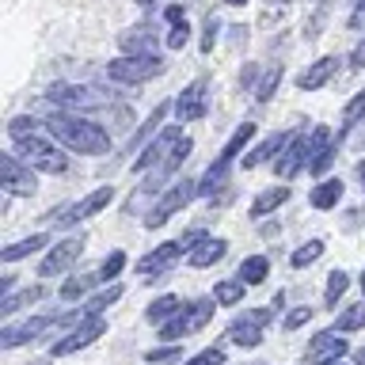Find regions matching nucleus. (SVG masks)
<instances>
[{
	"mask_svg": "<svg viewBox=\"0 0 365 365\" xmlns=\"http://www.w3.org/2000/svg\"><path fill=\"white\" fill-rule=\"evenodd\" d=\"M46 130H50V137L61 148H68V153H80V156L110 153L107 130H103L99 122L84 118V114H76V110H53L50 118H46Z\"/></svg>",
	"mask_w": 365,
	"mask_h": 365,
	"instance_id": "f257e3e1",
	"label": "nucleus"
},
{
	"mask_svg": "<svg viewBox=\"0 0 365 365\" xmlns=\"http://www.w3.org/2000/svg\"><path fill=\"white\" fill-rule=\"evenodd\" d=\"M251 137H255V122H244V125H240V130H236L232 137H228L225 148L217 153V160H213L210 168H205V175H202V194H213V190H217V187H221V182L228 179V171H232L236 156L247 148Z\"/></svg>",
	"mask_w": 365,
	"mask_h": 365,
	"instance_id": "f03ea898",
	"label": "nucleus"
},
{
	"mask_svg": "<svg viewBox=\"0 0 365 365\" xmlns=\"http://www.w3.org/2000/svg\"><path fill=\"white\" fill-rule=\"evenodd\" d=\"M213 308H217L213 297H210V301L182 304L179 312L168 319V324H160V339H164V342H179V339H187V335H198V331L213 319Z\"/></svg>",
	"mask_w": 365,
	"mask_h": 365,
	"instance_id": "7ed1b4c3",
	"label": "nucleus"
},
{
	"mask_svg": "<svg viewBox=\"0 0 365 365\" xmlns=\"http://www.w3.org/2000/svg\"><path fill=\"white\" fill-rule=\"evenodd\" d=\"M164 68H168V61L160 53H122L118 61L107 65V73H110V80H118V84L137 88V84H145V80L160 76Z\"/></svg>",
	"mask_w": 365,
	"mask_h": 365,
	"instance_id": "20e7f679",
	"label": "nucleus"
},
{
	"mask_svg": "<svg viewBox=\"0 0 365 365\" xmlns=\"http://www.w3.org/2000/svg\"><path fill=\"white\" fill-rule=\"evenodd\" d=\"M202 194V179H179V182H171V190L160 198L153 210H148V217H145V225L148 228H160V225H168L171 217H175L179 210H187V205L194 202Z\"/></svg>",
	"mask_w": 365,
	"mask_h": 365,
	"instance_id": "39448f33",
	"label": "nucleus"
},
{
	"mask_svg": "<svg viewBox=\"0 0 365 365\" xmlns=\"http://www.w3.org/2000/svg\"><path fill=\"white\" fill-rule=\"evenodd\" d=\"M16 156L23 160V164H31L34 171H50V175H61V171L68 168L65 153H57V148L50 141H42L38 133H27L16 141Z\"/></svg>",
	"mask_w": 365,
	"mask_h": 365,
	"instance_id": "423d86ee",
	"label": "nucleus"
},
{
	"mask_svg": "<svg viewBox=\"0 0 365 365\" xmlns=\"http://www.w3.org/2000/svg\"><path fill=\"white\" fill-rule=\"evenodd\" d=\"M270 319H274V308H247L244 316H236L232 324H228V339L244 350H255L262 342V331H267Z\"/></svg>",
	"mask_w": 365,
	"mask_h": 365,
	"instance_id": "0eeeda50",
	"label": "nucleus"
},
{
	"mask_svg": "<svg viewBox=\"0 0 365 365\" xmlns=\"http://www.w3.org/2000/svg\"><path fill=\"white\" fill-rule=\"evenodd\" d=\"M0 187L8 194H23V198H31L34 190H38V179H34V168L23 164L16 153H4L0 156Z\"/></svg>",
	"mask_w": 365,
	"mask_h": 365,
	"instance_id": "6e6552de",
	"label": "nucleus"
},
{
	"mask_svg": "<svg viewBox=\"0 0 365 365\" xmlns=\"http://www.w3.org/2000/svg\"><path fill=\"white\" fill-rule=\"evenodd\" d=\"M103 331H107V319H103V316H84L80 324H73V331H68L65 339L53 342V358H68V354L91 346V342H96Z\"/></svg>",
	"mask_w": 365,
	"mask_h": 365,
	"instance_id": "1a4fd4ad",
	"label": "nucleus"
},
{
	"mask_svg": "<svg viewBox=\"0 0 365 365\" xmlns=\"http://www.w3.org/2000/svg\"><path fill=\"white\" fill-rule=\"evenodd\" d=\"M187 255V247H182V240H168V244H160L153 247L148 255L137 262V274H141L145 282H156V278H164V274L175 267V262Z\"/></svg>",
	"mask_w": 365,
	"mask_h": 365,
	"instance_id": "9d476101",
	"label": "nucleus"
},
{
	"mask_svg": "<svg viewBox=\"0 0 365 365\" xmlns=\"http://www.w3.org/2000/svg\"><path fill=\"white\" fill-rule=\"evenodd\" d=\"M110 198H114V187H99V190H91L88 198H80L76 205H68L65 213L53 210V213H46V217H53V221H61V228H68V225H80V221H88V217L103 213L110 205Z\"/></svg>",
	"mask_w": 365,
	"mask_h": 365,
	"instance_id": "9b49d317",
	"label": "nucleus"
},
{
	"mask_svg": "<svg viewBox=\"0 0 365 365\" xmlns=\"http://www.w3.org/2000/svg\"><path fill=\"white\" fill-rule=\"evenodd\" d=\"M80 255H84V236H65V240H57V244L46 251L38 274H46V278H53V274H65Z\"/></svg>",
	"mask_w": 365,
	"mask_h": 365,
	"instance_id": "f8f14e48",
	"label": "nucleus"
},
{
	"mask_svg": "<svg viewBox=\"0 0 365 365\" xmlns=\"http://www.w3.org/2000/svg\"><path fill=\"white\" fill-rule=\"evenodd\" d=\"M179 141H182V130H179V125H168V130H160L153 141L141 148V156L133 160V171H148V168L164 164V160L171 156V148H175Z\"/></svg>",
	"mask_w": 365,
	"mask_h": 365,
	"instance_id": "ddd939ff",
	"label": "nucleus"
},
{
	"mask_svg": "<svg viewBox=\"0 0 365 365\" xmlns=\"http://www.w3.org/2000/svg\"><path fill=\"white\" fill-rule=\"evenodd\" d=\"M346 339H342V331H319V335L308 342V350H304V361L308 365H335L342 354H346Z\"/></svg>",
	"mask_w": 365,
	"mask_h": 365,
	"instance_id": "4468645a",
	"label": "nucleus"
},
{
	"mask_svg": "<svg viewBox=\"0 0 365 365\" xmlns=\"http://www.w3.org/2000/svg\"><path fill=\"white\" fill-rule=\"evenodd\" d=\"M331 160H335V133H331V125H316L308 133V171L324 175L331 168Z\"/></svg>",
	"mask_w": 365,
	"mask_h": 365,
	"instance_id": "2eb2a0df",
	"label": "nucleus"
},
{
	"mask_svg": "<svg viewBox=\"0 0 365 365\" xmlns=\"http://www.w3.org/2000/svg\"><path fill=\"white\" fill-rule=\"evenodd\" d=\"M205 96H210V80H205V76L190 80V84L179 91V99H175L179 122H198V118H205Z\"/></svg>",
	"mask_w": 365,
	"mask_h": 365,
	"instance_id": "dca6fc26",
	"label": "nucleus"
},
{
	"mask_svg": "<svg viewBox=\"0 0 365 365\" xmlns=\"http://www.w3.org/2000/svg\"><path fill=\"white\" fill-rule=\"evenodd\" d=\"M304 164H308V133L304 130H293L289 145L282 148L278 160H274V171H278V179H293Z\"/></svg>",
	"mask_w": 365,
	"mask_h": 365,
	"instance_id": "f3484780",
	"label": "nucleus"
},
{
	"mask_svg": "<svg viewBox=\"0 0 365 365\" xmlns=\"http://www.w3.org/2000/svg\"><path fill=\"white\" fill-rule=\"evenodd\" d=\"M46 327H53V316H34L19 327H4L0 331V350H16V346H23V342L38 339V331H46Z\"/></svg>",
	"mask_w": 365,
	"mask_h": 365,
	"instance_id": "a211bd4d",
	"label": "nucleus"
},
{
	"mask_svg": "<svg viewBox=\"0 0 365 365\" xmlns=\"http://www.w3.org/2000/svg\"><path fill=\"white\" fill-rule=\"evenodd\" d=\"M122 53H156V27L153 23H133L130 31L118 34Z\"/></svg>",
	"mask_w": 365,
	"mask_h": 365,
	"instance_id": "6ab92c4d",
	"label": "nucleus"
},
{
	"mask_svg": "<svg viewBox=\"0 0 365 365\" xmlns=\"http://www.w3.org/2000/svg\"><path fill=\"white\" fill-rule=\"evenodd\" d=\"M335 73H339V57H319L297 76V84H301V91H319Z\"/></svg>",
	"mask_w": 365,
	"mask_h": 365,
	"instance_id": "aec40b11",
	"label": "nucleus"
},
{
	"mask_svg": "<svg viewBox=\"0 0 365 365\" xmlns=\"http://www.w3.org/2000/svg\"><path fill=\"white\" fill-rule=\"evenodd\" d=\"M289 137H293V130H289V133H270L267 141H259V145L244 156V168H259V164H267V160H278L282 148L289 145Z\"/></svg>",
	"mask_w": 365,
	"mask_h": 365,
	"instance_id": "412c9836",
	"label": "nucleus"
},
{
	"mask_svg": "<svg viewBox=\"0 0 365 365\" xmlns=\"http://www.w3.org/2000/svg\"><path fill=\"white\" fill-rule=\"evenodd\" d=\"M168 103H156V107H153V114H148V118L141 122V130H137L133 137H130V145H125V153H141V148L148 145V141H153V133L160 130V125H164V118H168Z\"/></svg>",
	"mask_w": 365,
	"mask_h": 365,
	"instance_id": "4be33fe9",
	"label": "nucleus"
},
{
	"mask_svg": "<svg viewBox=\"0 0 365 365\" xmlns=\"http://www.w3.org/2000/svg\"><path fill=\"white\" fill-rule=\"evenodd\" d=\"M225 251H228V240H221V236H205L202 244L190 251V267H194V270L213 267V262H221V259H225Z\"/></svg>",
	"mask_w": 365,
	"mask_h": 365,
	"instance_id": "5701e85b",
	"label": "nucleus"
},
{
	"mask_svg": "<svg viewBox=\"0 0 365 365\" xmlns=\"http://www.w3.org/2000/svg\"><path fill=\"white\" fill-rule=\"evenodd\" d=\"M285 202H289V187H270V190H262L259 198L251 202V217L262 221V217H270L274 210H282Z\"/></svg>",
	"mask_w": 365,
	"mask_h": 365,
	"instance_id": "b1692460",
	"label": "nucleus"
},
{
	"mask_svg": "<svg viewBox=\"0 0 365 365\" xmlns=\"http://www.w3.org/2000/svg\"><path fill=\"white\" fill-rule=\"evenodd\" d=\"M46 244H50V236H46V232L23 236L19 244H8L4 251H0V259H4V262H19V259H27V255H34V251H42Z\"/></svg>",
	"mask_w": 365,
	"mask_h": 365,
	"instance_id": "393cba45",
	"label": "nucleus"
},
{
	"mask_svg": "<svg viewBox=\"0 0 365 365\" xmlns=\"http://www.w3.org/2000/svg\"><path fill=\"white\" fill-rule=\"evenodd\" d=\"M339 198H342V182L339 179H319L312 187V194H308V202H312L316 210H335Z\"/></svg>",
	"mask_w": 365,
	"mask_h": 365,
	"instance_id": "a878e982",
	"label": "nucleus"
},
{
	"mask_svg": "<svg viewBox=\"0 0 365 365\" xmlns=\"http://www.w3.org/2000/svg\"><path fill=\"white\" fill-rule=\"evenodd\" d=\"M244 289H247L244 278L217 282V285H213V301H217V304H244Z\"/></svg>",
	"mask_w": 365,
	"mask_h": 365,
	"instance_id": "bb28decb",
	"label": "nucleus"
},
{
	"mask_svg": "<svg viewBox=\"0 0 365 365\" xmlns=\"http://www.w3.org/2000/svg\"><path fill=\"white\" fill-rule=\"evenodd\" d=\"M179 308H182V301H179V297L164 293V297H156V301L148 304V312H145V316H148V324H168V319L175 316Z\"/></svg>",
	"mask_w": 365,
	"mask_h": 365,
	"instance_id": "cd10ccee",
	"label": "nucleus"
},
{
	"mask_svg": "<svg viewBox=\"0 0 365 365\" xmlns=\"http://www.w3.org/2000/svg\"><path fill=\"white\" fill-rule=\"evenodd\" d=\"M267 274H270V262H267V255H251V259L240 262V278H244L247 285L267 282Z\"/></svg>",
	"mask_w": 365,
	"mask_h": 365,
	"instance_id": "c85d7f7f",
	"label": "nucleus"
},
{
	"mask_svg": "<svg viewBox=\"0 0 365 365\" xmlns=\"http://www.w3.org/2000/svg\"><path fill=\"white\" fill-rule=\"evenodd\" d=\"M96 282H99V270H96V274H76V278H68V282L61 285V301H80V297H84Z\"/></svg>",
	"mask_w": 365,
	"mask_h": 365,
	"instance_id": "c756f323",
	"label": "nucleus"
},
{
	"mask_svg": "<svg viewBox=\"0 0 365 365\" xmlns=\"http://www.w3.org/2000/svg\"><path fill=\"white\" fill-rule=\"evenodd\" d=\"M114 301H122V285H110V289H103V293H96V297H88L84 316H103Z\"/></svg>",
	"mask_w": 365,
	"mask_h": 365,
	"instance_id": "7c9ffc66",
	"label": "nucleus"
},
{
	"mask_svg": "<svg viewBox=\"0 0 365 365\" xmlns=\"http://www.w3.org/2000/svg\"><path fill=\"white\" fill-rule=\"evenodd\" d=\"M42 289L38 285H31V289H23V293H8V297H0V316H11V312H19L23 304H31V301H38Z\"/></svg>",
	"mask_w": 365,
	"mask_h": 365,
	"instance_id": "2f4dec72",
	"label": "nucleus"
},
{
	"mask_svg": "<svg viewBox=\"0 0 365 365\" xmlns=\"http://www.w3.org/2000/svg\"><path fill=\"white\" fill-rule=\"evenodd\" d=\"M319 255H324V240H308L304 247H297V251H293V259H289V262H293L297 270H304V267H312Z\"/></svg>",
	"mask_w": 365,
	"mask_h": 365,
	"instance_id": "473e14b6",
	"label": "nucleus"
},
{
	"mask_svg": "<svg viewBox=\"0 0 365 365\" xmlns=\"http://www.w3.org/2000/svg\"><path fill=\"white\" fill-rule=\"evenodd\" d=\"M361 324H365V301H361V304H354V308H346V312L335 319V327H339V331H358Z\"/></svg>",
	"mask_w": 365,
	"mask_h": 365,
	"instance_id": "72a5a7b5",
	"label": "nucleus"
},
{
	"mask_svg": "<svg viewBox=\"0 0 365 365\" xmlns=\"http://www.w3.org/2000/svg\"><path fill=\"white\" fill-rule=\"evenodd\" d=\"M346 285H350V278H346V270H335L327 278V304L335 308L339 301H342V293H346Z\"/></svg>",
	"mask_w": 365,
	"mask_h": 365,
	"instance_id": "f704fd0d",
	"label": "nucleus"
},
{
	"mask_svg": "<svg viewBox=\"0 0 365 365\" xmlns=\"http://www.w3.org/2000/svg\"><path fill=\"white\" fill-rule=\"evenodd\" d=\"M122 267H125V255L122 251H110V255L103 259V267H99V282H114L122 274Z\"/></svg>",
	"mask_w": 365,
	"mask_h": 365,
	"instance_id": "c9c22d12",
	"label": "nucleus"
},
{
	"mask_svg": "<svg viewBox=\"0 0 365 365\" xmlns=\"http://www.w3.org/2000/svg\"><path fill=\"white\" fill-rule=\"evenodd\" d=\"M278 80H282V65H274V68H267V76H262V84L255 88V96H259V103H267L274 91H278Z\"/></svg>",
	"mask_w": 365,
	"mask_h": 365,
	"instance_id": "e433bc0d",
	"label": "nucleus"
},
{
	"mask_svg": "<svg viewBox=\"0 0 365 365\" xmlns=\"http://www.w3.org/2000/svg\"><path fill=\"white\" fill-rule=\"evenodd\" d=\"M361 114H365V91H358V96H354L346 107H342V130H350V125L358 122Z\"/></svg>",
	"mask_w": 365,
	"mask_h": 365,
	"instance_id": "4c0bfd02",
	"label": "nucleus"
},
{
	"mask_svg": "<svg viewBox=\"0 0 365 365\" xmlns=\"http://www.w3.org/2000/svg\"><path fill=\"white\" fill-rule=\"evenodd\" d=\"M187 38H190V23H187V19L171 23V31H168V46H171V50H182V46H187Z\"/></svg>",
	"mask_w": 365,
	"mask_h": 365,
	"instance_id": "58836bf2",
	"label": "nucleus"
},
{
	"mask_svg": "<svg viewBox=\"0 0 365 365\" xmlns=\"http://www.w3.org/2000/svg\"><path fill=\"white\" fill-rule=\"evenodd\" d=\"M34 118H27V114H19V118H11V125H8V133H11V141H19V137H27V133H34Z\"/></svg>",
	"mask_w": 365,
	"mask_h": 365,
	"instance_id": "ea45409f",
	"label": "nucleus"
},
{
	"mask_svg": "<svg viewBox=\"0 0 365 365\" xmlns=\"http://www.w3.org/2000/svg\"><path fill=\"white\" fill-rule=\"evenodd\" d=\"M217 31H221V23H217V16H210V19H205V27H202V53H213Z\"/></svg>",
	"mask_w": 365,
	"mask_h": 365,
	"instance_id": "a19ab883",
	"label": "nucleus"
},
{
	"mask_svg": "<svg viewBox=\"0 0 365 365\" xmlns=\"http://www.w3.org/2000/svg\"><path fill=\"white\" fill-rule=\"evenodd\" d=\"M187 365H225V350H217V346H210V350L194 354V358H190Z\"/></svg>",
	"mask_w": 365,
	"mask_h": 365,
	"instance_id": "79ce46f5",
	"label": "nucleus"
},
{
	"mask_svg": "<svg viewBox=\"0 0 365 365\" xmlns=\"http://www.w3.org/2000/svg\"><path fill=\"white\" fill-rule=\"evenodd\" d=\"M308 319H312V308H293V312L285 316V331H297V327H304Z\"/></svg>",
	"mask_w": 365,
	"mask_h": 365,
	"instance_id": "37998d69",
	"label": "nucleus"
},
{
	"mask_svg": "<svg viewBox=\"0 0 365 365\" xmlns=\"http://www.w3.org/2000/svg\"><path fill=\"white\" fill-rule=\"evenodd\" d=\"M175 358H179V350H175V346H168V350H148V354H145V361H148V365H160V361H175Z\"/></svg>",
	"mask_w": 365,
	"mask_h": 365,
	"instance_id": "c03bdc74",
	"label": "nucleus"
},
{
	"mask_svg": "<svg viewBox=\"0 0 365 365\" xmlns=\"http://www.w3.org/2000/svg\"><path fill=\"white\" fill-rule=\"evenodd\" d=\"M164 16H168V23H179V19H187V0H182V4H171V8L164 11Z\"/></svg>",
	"mask_w": 365,
	"mask_h": 365,
	"instance_id": "a18cd8bd",
	"label": "nucleus"
},
{
	"mask_svg": "<svg viewBox=\"0 0 365 365\" xmlns=\"http://www.w3.org/2000/svg\"><path fill=\"white\" fill-rule=\"evenodd\" d=\"M350 65H354V68H365V38L358 42V50H354V57H350Z\"/></svg>",
	"mask_w": 365,
	"mask_h": 365,
	"instance_id": "49530a36",
	"label": "nucleus"
},
{
	"mask_svg": "<svg viewBox=\"0 0 365 365\" xmlns=\"http://www.w3.org/2000/svg\"><path fill=\"white\" fill-rule=\"evenodd\" d=\"M358 179H361V190H365V160H358Z\"/></svg>",
	"mask_w": 365,
	"mask_h": 365,
	"instance_id": "de8ad7c7",
	"label": "nucleus"
},
{
	"mask_svg": "<svg viewBox=\"0 0 365 365\" xmlns=\"http://www.w3.org/2000/svg\"><path fill=\"white\" fill-rule=\"evenodd\" d=\"M354 361H358V365H365V346H361V350H354Z\"/></svg>",
	"mask_w": 365,
	"mask_h": 365,
	"instance_id": "09e8293b",
	"label": "nucleus"
},
{
	"mask_svg": "<svg viewBox=\"0 0 365 365\" xmlns=\"http://www.w3.org/2000/svg\"><path fill=\"white\" fill-rule=\"evenodd\" d=\"M225 4H228V8H240V4H247V0H225Z\"/></svg>",
	"mask_w": 365,
	"mask_h": 365,
	"instance_id": "8fccbe9b",
	"label": "nucleus"
},
{
	"mask_svg": "<svg viewBox=\"0 0 365 365\" xmlns=\"http://www.w3.org/2000/svg\"><path fill=\"white\" fill-rule=\"evenodd\" d=\"M133 4H141V8H153V4H156V0H133Z\"/></svg>",
	"mask_w": 365,
	"mask_h": 365,
	"instance_id": "3c124183",
	"label": "nucleus"
},
{
	"mask_svg": "<svg viewBox=\"0 0 365 365\" xmlns=\"http://www.w3.org/2000/svg\"><path fill=\"white\" fill-rule=\"evenodd\" d=\"M361 297H365V274H361Z\"/></svg>",
	"mask_w": 365,
	"mask_h": 365,
	"instance_id": "603ef678",
	"label": "nucleus"
},
{
	"mask_svg": "<svg viewBox=\"0 0 365 365\" xmlns=\"http://www.w3.org/2000/svg\"><path fill=\"white\" fill-rule=\"evenodd\" d=\"M31 365H46V361H31Z\"/></svg>",
	"mask_w": 365,
	"mask_h": 365,
	"instance_id": "864d4df0",
	"label": "nucleus"
},
{
	"mask_svg": "<svg viewBox=\"0 0 365 365\" xmlns=\"http://www.w3.org/2000/svg\"><path fill=\"white\" fill-rule=\"evenodd\" d=\"M335 365H339V361H335Z\"/></svg>",
	"mask_w": 365,
	"mask_h": 365,
	"instance_id": "5fc2aeb1",
	"label": "nucleus"
}]
</instances>
